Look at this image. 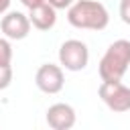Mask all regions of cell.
Instances as JSON below:
<instances>
[{
  "instance_id": "1",
  "label": "cell",
  "mask_w": 130,
  "mask_h": 130,
  "mask_svg": "<svg viewBox=\"0 0 130 130\" xmlns=\"http://www.w3.org/2000/svg\"><path fill=\"white\" fill-rule=\"evenodd\" d=\"M67 20L75 28L104 30L110 22V14H108L106 6L98 0H77L69 6Z\"/></svg>"
},
{
  "instance_id": "2",
  "label": "cell",
  "mask_w": 130,
  "mask_h": 130,
  "mask_svg": "<svg viewBox=\"0 0 130 130\" xmlns=\"http://www.w3.org/2000/svg\"><path fill=\"white\" fill-rule=\"evenodd\" d=\"M128 67H130V41L118 39L108 47V51L100 59L98 71L102 81H120L128 71Z\"/></svg>"
},
{
  "instance_id": "3",
  "label": "cell",
  "mask_w": 130,
  "mask_h": 130,
  "mask_svg": "<svg viewBox=\"0 0 130 130\" xmlns=\"http://www.w3.org/2000/svg\"><path fill=\"white\" fill-rule=\"evenodd\" d=\"M98 93L112 112L124 114L130 110V87H126L122 81H102Z\"/></svg>"
},
{
  "instance_id": "4",
  "label": "cell",
  "mask_w": 130,
  "mask_h": 130,
  "mask_svg": "<svg viewBox=\"0 0 130 130\" xmlns=\"http://www.w3.org/2000/svg\"><path fill=\"white\" fill-rule=\"evenodd\" d=\"M89 61V51L87 45L77 41V39H69L59 47V63L67 69V71H81L85 69Z\"/></svg>"
},
{
  "instance_id": "5",
  "label": "cell",
  "mask_w": 130,
  "mask_h": 130,
  "mask_svg": "<svg viewBox=\"0 0 130 130\" xmlns=\"http://www.w3.org/2000/svg\"><path fill=\"white\" fill-rule=\"evenodd\" d=\"M35 83L41 91L45 93H59L65 85V77H63V69L59 65L53 63H45L39 67L37 75H35Z\"/></svg>"
},
{
  "instance_id": "6",
  "label": "cell",
  "mask_w": 130,
  "mask_h": 130,
  "mask_svg": "<svg viewBox=\"0 0 130 130\" xmlns=\"http://www.w3.org/2000/svg\"><path fill=\"white\" fill-rule=\"evenodd\" d=\"M0 28L4 32L6 39H12V41H22L28 37L30 32V20L26 14L18 12V10H12L8 12L6 16H2L0 20Z\"/></svg>"
},
{
  "instance_id": "7",
  "label": "cell",
  "mask_w": 130,
  "mask_h": 130,
  "mask_svg": "<svg viewBox=\"0 0 130 130\" xmlns=\"http://www.w3.org/2000/svg\"><path fill=\"white\" fill-rule=\"evenodd\" d=\"M45 118L53 130H69L75 126V110L69 104H53Z\"/></svg>"
},
{
  "instance_id": "8",
  "label": "cell",
  "mask_w": 130,
  "mask_h": 130,
  "mask_svg": "<svg viewBox=\"0 0 130 130\" xmlns=\"http://www.w3.org/2000/svg\"><path fill=\"white\" fill-rule=\"evenodd\" d=\"M28 20H30V24H32L35 28H39V30H49V28H53L55 22H57V10H55L49 2H43V4H39V6H35V8H30Z\"/></svg>"
},
{
  "instance_id": "9",
  "label": "cell",
  "mask_w": 130,
  "mask_h": 130,
  "mask_svg": "<svg viewBox=\"0 0 130 130\" xmlns=\"http://www.w3.org/2000/svg\"><path fill=\"white\" fill-rule=\"evenodd\" d=\"M12 61V47L6 39H0V65H10Z\"/></svg>"
},
{
  "instance_id": "10",
  "label": "cell",
  "mask_w": 130,
  "mask_h": 130,
  "mask_svg": "<svg viewBox=\"0 0 130 130\" xmlns=\"http://www.w3.org/2000/svg\"><path fill=\"white\" fill-rule=\"evenodd\" d=\"M12 81V67L10 65H0V89H6Z\"/></svg>"
},
{
  "instance_id": "11",
  "label": "cell",
  "mask_w": 130,
  "mask_h": 130,
  "mask_svg": "<svg viewBox=\"0 0 130 130\" xmlns=\"http://www.w3.org/2000/svg\"><path fill=\"white\" fill-rule=\"evenodd\" d=\"M120 18L130 24V0H120Z\"/></svg>"
},
{
  "instance_id": "12",
  "label": "cell",
  "mask_w": 130,
  "mask_h": 130,
  "mask_svg": "<svg viewBox=\"0 0 130 130\" xmlns=\"http://www.w3.org/2000/svg\"><path fill=\"white\" fill-rule=\"evenodd\" d=\"M55 10H61V8H69L73 4V0H47Z\"/></svg>"
},
{
  "instance_id": "13",
  "label": "cell",
  "mask_w": 130,
  "mask_h": 130,
  "mask_svg": "<svg viewBox=\"0 0 130 130\" xmlns=\"http://www.w3.org/2000/svg\"><path fill=\"white\" fill-rule=\"evenodd\" d=\"M20 2L30 10V8H35V6H39V4H43V2H47V0H20Z\"/></svg>"
},
{
  "instance_id": "14",
  "label": "cell",
  "mask_w": 130,
  "mask_h": 130,
  "mask_svg": "<svg viewBox=\"0 0 130 130\" xmlns=\"http://www.w3.org/2000/svg\"><path fill=\"white\" fill-rule=\"evenodd\" d=\"M10 8V0H0V16Z\"/></svg>"
}]
</instances>
